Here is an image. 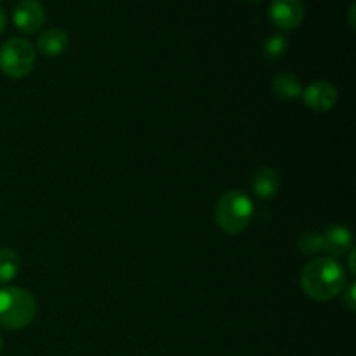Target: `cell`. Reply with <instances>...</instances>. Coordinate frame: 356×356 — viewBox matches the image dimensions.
Instances as JSON below:
<instances>
[{"label":"cell","mask_w":356,"mask_h":356,"mask_svg":"<svg viewBox=\"0 0 356 356\" xmlns=\"http://www.w3.org/2000/svg\"><path fill=\"white\" fill-rule=\"evenodd\" d=\"M299 282L309 299L325 302L339 296L346 287V271L334 257H316L302 268Z\"/></svg>","instance_id":"obj_1"},{"label":"cell","mask_w":356,"mask_h":356,"mask_svg":"<svg viewBox=\"0 0 356 356\" xmlns=\"http://www.w3.org/2000/svg\"><path fill=\"white\" fill-rule=\"evenodd\" d=\"M216 225L228 235H238L254 218V204L242 190L225 191L216 202Z\"/></svg>","instance_id":"obj_2"},{"label":"cell","mask_w":356,"mask_h":356,"mask_svg":"<svg viewBox=\"0 0 356 356\" xmlns=\"http://www.w3.org/2000/svg\"><path fill=\"white\" fill-rule=\"evenodd\" d=\"M37 316V301L26 289H0V327L21 330Z\"/></svg>","instance_id":"obj_3"},{"label":"cell","mask_w":356,"mask_h":356,"mask_svg":"<svg viewBox=\"0 0 356 356\" xmlns=\"http://www.w3.org/2000/svg\"><path fill=\"white\" fill-rule=\"evenodd\" d=\"M37 52L28 40L19 37L9 38L0 47V72L9 79H24L35 68Z\"/></svg>","instance_id":"obj_4"},{"label":"cell","mask_w":356,"mask_h":356,"mask_svg":"<svg viewBox=\"0 0 356 356\" xmlns=\"http://www.w3.org/2000/svg\"><path fill=\"white\" fill-rule=\"evenodd\" d=\"M270 19L278 30H294L302 23L306 7L302 0H271L268 7Z\"/></svg>","instance_id":"obj_5"},{"label":"cell","mask_w":356,"mask_h":356,"mask_svg":"<svg viewBox=\"0 0 356 356\" xmlns=\"http://www.w3.org/2000/svg\"><path fill=\"white\" fill-rule=\"evenodd\" d=\"M45 16V7L38 0H19L13 10L14 24L26 35L37 33L44 26Z\"/></svg>","instance_id":"obj_6"},{"label":"cell","mask_w":356,"mask_h":356,"mask_svg":"<svg viewBox=\"0 0 356 356\" xmlns=\"http://www.w3.org/2000/svg\"><path fill=\"white\" fill-rule=\"evenodd\" d=\"M302 101L312 111H330L337 103V89L327 80H316L301 92Z\"/></svg>","instance_id":"obj_7"},{"label":"cell","mask_w":356,"mask_h":356,"mask_svg":"<svg viewBox=\"0 0 356 356\" xmlns=\"http://www.w3.org/2000/svg\"><path fill=\"white\" fill-rule=\"evenodd\" d=\"M323 238V252L329 254V257L343 256L348 250L353 249V235L346 226L332 225L325 229L322 235Z\"/></svg>","instance_id":"obj_8"},{"label":"cell","mask_w":356,"mask_h":356,"mask_svg":"<svg viewBox=\"0 0 356 356\" xmlns=\"http://www.w3.org/2000/svg\"><path fill=\"white\" fill-rule=\"evenodd\" d=\"M252 191L263 200H270V198L277 197V193L280 191V174L277 172L271 167H261L254 172L252 181Z\"/></svg>","instance_id":"obj_9"},{"label":"cell","mask_w":356,"mask_h":356,"mask_svg":"<svg viewBox=\"0 0 356 356\" xmlns=\"http://www.w3.org/2000/svg\"><path fill=\"white\" fill-rule=\"evenodd\" d=\"M68 44L70 37L65 30L49 28V30L42 31L40 37H38L37 49L45 58H56V56H61L68 49Z\"/></svg>","instance_id":"obj_10"},{"label":"cell","mask_w":356,"mask_h":356,"mask_svg":"<svg viewBox=\"0 0 356 356\" xmlns=\"http://www.w3.org/2000/svg\"><path fill=\"white\" fill-rule=\"evenodd\" d=\"M271 90L282 101H294L301 96L302 87L294 73H280L271 80Z\"/></svg>","instance_id":"obj_11"},{"label":"cell","mask_w":356,"mask_h":356,"mask_svg":"<svg viewBox=\"0 0 356 356\" xmlns=\"http://www.w3.org/2000/svg\"><path fill=\"white\" fill-rule=\"evenodd\" d=\"M21 270V259L13 249H0V285L9 284Z\"/></svg>","instance_id":"obj_12"},{"label":"cell","mask_w":356,"mask_h":356,"mask_svg":"<svg viewBox=\"0 0 356 356\" xmlns=\"http://www.w3.org/2000/svg\"><path fill=\"white\" fill-rule=\"evenodd\" d=\"M299 250L308 256H315V254L323 252V238L320 233H302L299 236Z\"/></svg>","instance_id":"obj_13"},{"label":"cell","mask_w":356,"mask_h":356,"mask_svg":"<svg viewBox=\"0 0 356 356\" xmlns=\"http://www.w3.org/2000/svg\"><path fill=\"white\" fill-rule=\"evenodd\" d=\"M289 42L287 38L282 37V35H271L263 45V52L268 59H278L284 56V52L287 51Z\"/></svg>","instance_id":"obj_14"},{"label":"cell","mask_w":356,"mask_h":356,"mask_svg":"<svg viewBox=\"0 0 356 356\" xmlns=\"http://www.w3.org/2000/svg\"><path fill=\"white\" fill-rule=\"evenodd\" d=\"M355 291H356V285L355 282H351L350 285H346V287L343 289V301L344 305H346V308L350 309V312H355L356 309V299H355Z\"/></svg>","instance_id":"obj_15"},{"label":"cell","mask_w":356,"mask_h":356,"mask_svg":"<svg viewBox=\"0 0 356 356\" xmlns=\"http://www.w3.org/2000/svg\"><path fill=\"white\" fill-rule=\"evenodd\" d=\"M355 3H351L350 10H348V23H350L351 30H355Z\"/></svg>","instance_id":"obj_16"},{"label":"cell","mask_w":356,"mask_h":356,"mask_svg":"<svg viewBox=\"0 0 356 356\" xmlns=\"http://www.w3.org/2000/svg\"><path fill=\"white\" fill-rule=\"evenodd\" d=\"M7 26V16H6V10L0 7V35L3 33V30H6Z\"/></svg>","instance_id":"obj_17"},{"label":"cell","mask_w":356,"mask_h":356,"mask_svg":"<svg viewBox=\"0 0 356 356\" xmlns=\"http://www.w3.org/2000/svg\"><path fill=\"white\" fill-rule=\"evenodd\" d=\"M350 271H351V275L356 273V268H355V249L350 250Z\"/></svg>","instance_id":"obj_18"},{"label":"cell","mask_w":356,"mask_h":356,"mask_svg":"<svg viewBox=\"0 0 356 356\" xmlns=\"http://www.w3.org/2000/svg\"><path fill=\"white\" fill-rule=\"evenodd\" d=\"M2 348H3V339H2V336H0V351H2Z\"/></svg>","instance_id":"obj_19"}]
</instances>
